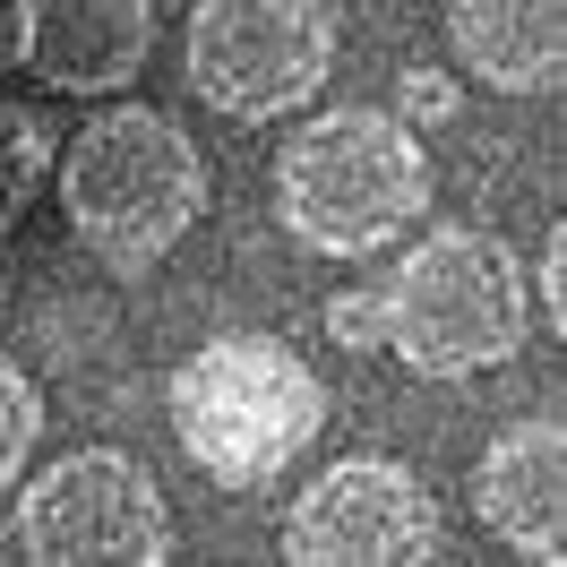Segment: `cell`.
Here are the masks:
<instances>
[{"instance_id":"cell-5","label":"cell","mask_w":567,"mask_h":567,"mask_svg":"<svg viewBox=\"0 0 567 567\" xmlns=\"http://www.w3.org/2000/svg\"><path fill=\"white\" fill-rule=\"evenodd\" d=\"M336 70V9L327 0H198L181 35L189 95L224 121H284L319 104Z\"/></svg>"},{"instance_id":"cell-13","label":"cell","mask_w":567,"mask_h":567,"mask_svg":"<svg viewBox=\"0 0 567 567\" xmlns=\"http://www.w3.org/2000/svg\"><path fill=\"white\" fill-rule=\"evenodd\" d=\"M327 336H336L344 353H379V344H388V301H379V292H336V301H327Z\"/></svg>"},{"instance_id":"cell-7","label":"cell","mask_w":567,"mask_h":567,"mask_svg":"<svg viewBox=\"0 0 567 567\" xmlns=\"http://www.w3.org/2000/svg\"><path fill=\"white\" fill-rule=\"evenodd\" d=\"M284 559L301 567H413L439 559V498L413 464L344 456L284 507Z\"/></svg>"},{"instance_id":"cell-15","label":"cell","mask_w":567,"mask_h":567,"mask_svg":"<svg viewBox=\"0 0 567 567\" xmlns=\"http://www.w3.org/2000/svg\"><path fill=\"white\" fill-rule=\"evenodd\" d=\"M395 112H404L413 130L456 121V78H447V70H404V95H395Z\"/></svg>"},{"instance_id":"cell-8","label":"cell","mask_w":567,"mask_h":567,"mask_svg":"<svg viewBox=\"0 0 567 567\" xmlns=\"http://www.w3.org/2000/svg\"><path fill=\"white\" fill-rule=\"evenodd\" d=\"M473 516L525 550V559L559 567L567 559V430L559 413H533V422L498 430L482 464H473Z\"/></svg>"},{"instance_id":"cell-11","label":"cell","mask_w":567,"mask_h":567,"mask_svg":"<svg viewBox=\"0 0 567 567\" xmlns=\"http://www.w3.org/2000/svg\"><path fill=\"white\" fill-rule=\"evenodd\" d=\"M43 173H52V121L35 104H0V233L43 198Z\"/></svg>"},{"instance_id":"cell-10","label":"cell","mask_w":567,"mask_h":567,"mask_svg":"<svg viewBox=\"0 0 567 567\" xmlns=\"http://www.w3.org/2000/svg\"><path fill=\"white\" fill-rule=\"evenodd\" d=\"M447 43L491 95H550L567 78V0H447Z\"/></svg>"},{"instance_id":"cell-6","label":"cell","mask_w":567,"mask_h":567,"mask_svg":"<svg viewBox=\"0 0 567 567\" xmlns=\"http://www.w3.org/2000/svg\"><path fill=\"white\" fill-rule=\"evenodd\" d=\"M18 559L35 567H164L173 559V507L155 473L121 447L52 456L18 491Z\"/></svg>"},{"instance_id":"cell-14","label":"cell","mask_w":567,"mask_h":567,"mask_svg":"<svg viewBox=\"0 0 567 567\" xmlns=\"http://www.w3.org/2000/svg\"><path fill=\"white\" fill-rule=\"evenodd\" d=\"M533 327H550V336L567 327V233H550L533 258Z\"/></svg>"},{"instance_id":"cell-16","label":"cell","mask_w":567,"mask_h":567,"mask_svg":"<svg viewBox=\"0 0 567 567\" xmlns=\"http://www.w3.org/2000/svg\"><path fill=\"white\" fill-rule=\"evenodd\" d=\"M0 70H27V0H0Z\"/></svg>"},{"instance_id":"cell-1","label":"cell","mask_w":567,"mask_h":567,"mask_svg":"<svg viewBox=\"0 0 567 567\" xmlns=\"http://www.w3.org/2000/svg\"><path fill=\"white\" fill-rule=\"evenodd\" d=\"M430 215V155L404 112H310L276 155V224L310 258H379Z\"/></svg>"},{"instance_id":"cell-3","label":"cell","mask_w":567,"mask_h":567,"mask_svg":"<svg viewBox=\"0 0 567 567\" xmlns=\"http://www.w3.org/2000/svg\"><path fill=\"white\" fill-rule=\"evenodd\" d=\"M327 388L284 336H215L173 370V439L215 491H267L319 447Z\"/></svg>"},{"instance_id":"cell-9","label":"cell","mask_w":567,"mask_h":567,"mask_svg":"<svg viewBox=\"0 0 567 567\" xmlns=\"http://www.w3.org/2000/svg\"><path fill=\"white\" fill-rule=\"evenodd\" d=\"M155 0H27V70L52 95H121L146 70Z\"/></svg>"},{"instance_id":"cell-2","label":"cell","mask_w":567,"mask_h":567,"mask_svg":"<svg viewBox=\"0 0 567 567\" xmlns=\"http://www.w3.org/2000/svg\"><path fill=\"white\" fill-rule=\"evenodd\" d=\"M61 215L112 276L164 267L207 215V155L155 104H112L61 155Z\"/></svg>"},{"instance_id":"cell-4","label":"cell","mask_w":567,"mask_h":567,"mask_svg":"<svg viewBox=\"0 0 567 567\" xmlns=\"http://www.w3.org/2000/svg\"><path fill=\"white\" fill-rule=\"evenodd\" d=\"M388 353L413 379H482L507 370L533 336L525 258L491 224H430L388 276Z\"/></svg>"},{"instance_id":"cell-12","label":"cell","mask_w":567,"mask_h":567,"mask_svg":"<svg viewBox=\"0 0 567 567\" xmlns=\"http://www.w3.org/2000/svg\"><path fill=\"white\" fill-rule=\"evenodd\" d=\"M35 439H43V388H35V379H27L9 353H0V491L27 473Z\"/></svg>"}]
</instances>
